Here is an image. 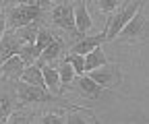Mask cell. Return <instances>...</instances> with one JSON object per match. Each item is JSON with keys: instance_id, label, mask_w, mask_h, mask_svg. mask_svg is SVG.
Listing matches in <instances>:
<instances>
[{"instance_id": "16", "label": "cell", "mask_w": 149, "mask_h": 124, "mask_svg": "<svg viewBox=\"0 0 149 124\" xmlns=\"http://www.w3.org/2000/svg\"><path fill=\"white\" fill-rule=\"evenodd\" d=\"M42 77H44L46 87H50V89H58V85H60V75H58V68L44 66V68H42Z\"/></svg>"}, {"instance_id": "6", "label": "cell", "mask_w": 149, "mask_h": 124, "mask_svg": "<svg viewBox=\"0 0 149 124\" xmlns=\"http://www.w3.org/2000/svg\"><path fill=\"white\" fill-rule=\"evenodd\" d=\"M52 21L60 29H74V15L72 4H60L52 10Z\"/></svg>"}, {"instance_id": "21", "label": "cell", "mask_w": 149, "mask_h": 124, "mask_svg": "<svg viewBox=\"0 0 149 124\" xmlns=\"http://www.w3.org/2000/svg\"><path fill=\"white\" fill-rule=\"evenodd\" d=\"M58 75H60V83H70V81L74 79V70H72V66L64 60L62 66L58 68Z\"/></svg>"}, {"instance_id": "7", "label": "cell", "mask_w": 149, "mask_h": 124, "mask_svg": "<svg viewBox=\"0 0 149 124\" xmlns=\"http://www.w3.org/2000/svg\"><path fill=\"white\" fill-rule=\"evenodd\" d=\"M23 68H25V62L21 60L19 54H13L6 60L0 62V73H2V77H6V79H19L21 73H23Z\"/></svg>"}, {"instance_id": "4", "label": "cell", "mask_w": 149, "mask_h": 124, "mask_svg": "<svg viewBox=\"0 0 149 124\" xmlns=\"http://www.w3.org/2000/svg\"><path fill=\"white\" fill-rule=\"evenodd\" d=\"M17 93H19L21 103H42V101L50 99L46 87H35V85H29V83H23V81L17 85Z\"/></svg>"}, {"instance_id": "3", "label": "cell", "mask_w": 149, "mask_h": 124, "mask_svg": "<svg viewBox=\"0 0 149 124\" xmlns=\"http://www.w3.org/2000/svg\"><path fill=\"white\" fill-rule=\"evenodd\" d=\"M89 77L95 81L102 89H112V87H116L118 83H120V70H118V66L116 64H102V66H97V68H93V70H89Z\"/></svg>"}, {"instance_id": "15", "label": "cell", "mask_w": 149, "mask_h": 124, "mask_svg": "<svg viewBox=\"0 0 149 124\" xmlns=\"http://www.w3.org/2000/svg\"><path fill=\"white\" fill-rule=\"evenodd\" d=\"M79 87H81V91H85V93L91 95V97H97V95L104 91L91 77H85V75H79Z\"/></svg>"}, {"instance_id": "5", "label": "cell", "mask_w": 149, "mask_h": 124, "mask_svg": "<svg viewBox=\"0 0 149 124\" xmlns=\"http://www.w3.org/2000/svg\"><path fill=\"white\" fill-rule=\"evenodd\" d=\"M145 29H147V19H145V15L141 12V8L133 15V19H130L122 29H120V33L118 35H122V37H143L145 35Z\"/></svg>"}, {"instance_id": "14", "label": "cell", "mask_w": 149, "mask_h": 124, "mask_svg": "<svg viewBox=\"0 0 149 124\" xmlns=\"http://www.w3.org/2000/svg\"><path fill=\"white\" fill-rule=\"evenodd\" d=\"M17 37H19V42L21 44H33L35 42V35H37V25H35V21L33 23H27V25H23V27H17Z\"/></svg>"}, {"instance_id": "25", "label": "cell", "mask_w": 149, "mask_h": 124, "mask_svg": "<svg viewBox=\"0 0 149 124\" xmlns=\"http://www.w3.org/2000/svg\"><path fill=\"white\" fill-rule=\"evenodd\" d=\"M6 4H35V0H6Z\"/></svg>"}, {"instance_id": "1", "label": "cell", "mask_w": 149, "mask_h": 124, "mask_svg": "<svg viewBox=\"0 0 149 124\" xmlns=\"http://www.w3.org/2000/svg\"><path fill=\"white\" fill-rule=\"evenodd\" d=\"M141 8V0H130V2H126V4H122L118 10H112L114 15L108 19V23H106V31H104V35H106V39H114V37H118V33H120V29L133 19V15L137 12Z\"/></svg>"}, {"instance_id": "22", "label": "cell", "mask_w": 149, "mask_h": 124, "mask_svg": "<svg viewBox=\"0 0 149 124\" xmlns=\"http://www.w3.org/2000/svg\"><path fill=\"white\" fill-rule=\"evenodd\" d=\"M97 4H100L102 10L112 12V10H116V6L120 4V0H97Z\"/></svg>"}, {"instance_id": "10", "label": "cell", "mask_w": 149, "mask_h": 124, "mask_svg": "<svg viewBox=\"0 0 149 124\" xmlns=\"http://www.w3.org/2000/svg\"><path fill=\"white\" fill-rule=\"evenodd\" d=\"M21 79L23 83H29V85H35V87H46L44 83V77H42V66H37V64H27L23 68V73H21Z\"/></svg>"}, {"instance_id": "11", "label": "cell", "mask_w": 149, "mask_h": 124, "mask_svg": "<svg viewBox=\"0 0 149 124\" xmlns=\"http://www.w3.org/2000/svg\"><path fill=\"white\" fill-rule=\"evenodd\" d=\"M104 39H106V35H104V33L93 35V37H83L81 42H77V44L72 46V54H81V56H85L87 52H91L95 46H102Z\"/></svg>"}, {"instance_id": "9", "label": "cell", "mask_w": 149, "mask_h": 124, "mask_svg": "<svg viewBox=\"0 0 149 124\" xmlns=\"http://www.w3.org/2000/svg\"><path fill=\"white\" fill-rule=\"evenodd\" d=\"M19 46H21V42H19V37L15 35V29L13 33H2V37H0V62L6 60L8 56L17 54L19 52Z\"/></svg>"}, {"instance_id": "23", "label": "cell", "mask_w": 149, "mask_h": 124, "mask_svg": "<svg viewBox=\"0 0 149 124\" xmlns=\"http://www.w3.org/2000/svg\"><path fill=\"white\" fill-rule=\"evenodd\" d=\"M6 122H13V124H23V122H29V118L25 116V114H21V112H10L8 114V118H6Z\"/></svg>"}, {"instance_id": "8", "label": "cell", "mask_w": 149, "mask_h": 124, "mask_svg": "<svg viewBox=\"0 0 149 124\" xmlns=\"http://www.w3.org/2000/svg\"><path fill=\"white\" fill-rule=\"evenodd\" d=\"M72 15H74V29L79 33H85L89 31L91 27V15L87 10V2H77V6H72Z\"/></svg>"}, {"instance_id": "24", "label": "cell", "mask_w": 149, "mask_h": 124, "mask_svg": "<svg viewBox=\"0 0 149 124\" xmlns=\"http://www.w3.org/2000/svg\"><path fill=\"white\" fill-rule=\"evenodd\" d=\"M64 120H66V118L60 116V114H46V116L42 118L44 124H60V122H64Z\"/></svg>"}, {"instance_id": "20", "label": "cell", "mask_w": 149, "mask_h": 124, "mask_svg": "<svg viewBox=\"0 0 149 124\" xmlns=\"http://www.w3.org/2000/svg\"><path fill=\"white\" fill-rule=\"evenodd\" d=\"M13 112V101L6 95H0V122H6L8 114Z\"/></svg>"}, {"instance_id": "12", "label": "cell", "mask_w": 149, "mask_h": 124, "mask_svg": "<svg viewBox=\"0 0 149 124\" xmlns=\"http://www.w3.org/2000/svg\"><path fill=\"white\" fill-rule=\"evenodd\" d=\"M83 58H85V73H89V70H93V68H97V66H102V64L108 62L102 46H95L91 52H87Z\"/></svg>"}, {"instance_id": "18", "label": "cell", "mask_w": 149, "mask_h": 124, "mask_svg": "<svg viewBox=\"0 0 149 124\" xmlns=\"http://www.w3.org/2000/svg\"><path fill=\"white\" fill-rule=\"evenodd\" d=\"M17 54L21 56V60L25 62V66H27V64H33L35 58H37V52H35V46H33V44H21Z\"/></svg>"}, {"instance_id": "2", "label": "cell", "mask_w": 149, "mask_h": 124, "mask_svg": "<svg viewBox=\"0 0 149 124\" xmlns=\"http://www.w3.org/2000/svg\"><path fill=\"white\" fill-rule=\"evenodd\" d=\"M40 12H42V8L37 6V4H19V6H15L8 12L6 27L17 29V27H23L27 23H33V21L40 19Z\"/></svg>"}, {"instance_id": "27", "label": "cell", "mask_w": 149, "mask_h": 124, "mask_svg": "<svg viewBox=\"0 0 149 124\" xmlns=\"http://www.w3.org/2000/svg\"><path fill=\"white\" fill-rule=\"evenodd\" d=\"M2 4H6V0H0V6H2Z\"/></svg>"}, {"instance_id": "13", "label": "cell", "mask_w": 149, "mask_h": 124, "mask_svg": "<svg viewBox=\"0 0 149 124\" xmlns=\"http://www.w3.org/2000/svg\"><path fill=\"white\" fill-rule=\"evenodd\" d=\"M58 54H60V42L58 39H52L42 52H40V56H37L35 60H37V66H42L44 62H52V60H56L58 58Z\"/></svg>"}, {"instance_id": "19", "label": "cell", "mask_w": 149, "mask_h": 124, "mask_svg": "<svg viewBox=\"0 0 149 124\" xmlns=\"http://www.w3.org/2000/svg\"><path fill=\"white\" fill-rule=\"evenodd\" d=\"M70 66H72V70H74V75H85V58L81 56V54H70L64 58Z\"/></svg>"}, {"instance_id": "26", "label": "cell", "mask_w": 149, "mask_h": 124, "mask_svg": "<svg viewBox=\"0 0 149 124\" xmlns=\"http://www.w3.org/2000/svg\"><path fill=\"white\" fill-rule=\"evenodd\" d=\"M50 2H52V0H35V4L40 6V8H46V6H50Z\"/></svg>"}, {"instance_id": "17", "label": "cell", "mask_w": 149, "mask_h": 124, "mask_svg": "<svg viewBox=\"0 0 149 124\" xmlns=\"http://www.w3.org/2000/svg\"><path fill=\"white\" fill-rule=\"evenodd\" d=\"M54 39V35L46 29V27H42V29H37V35H35V42H33V46H35V52H37V56H40V52L50 44Z\"/></svg>"}]
</instances>
